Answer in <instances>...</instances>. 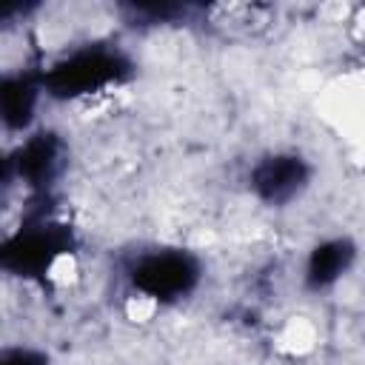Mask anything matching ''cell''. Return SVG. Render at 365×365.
<instances>
[{"mask_svg": "<svg viewBox=\"0 0 365 365\" xmlns=\"http://www.w3.org/2000/svg\"><path fill=\"white\" fill-rule=\"evenodd\" d=\"M351 262H354V245L348 240H328V242L317 245L308 257V265H305L308 288L319 291V288L334 285L348 271Z\"/></svg>", "mask_w": 365, "mask_h": 365, "instance_id": "obj_5", "label": "cell"}, {"mask_svg": "<svg viewBox=\"0 0 365 365\" xmlns=\"http://www.w3.org/2000/svg\"><path fill=\"white\" fill-rule=\"evenodd\" d=\"M128 74V63L120 51L106 46H86L54 63L43 74V88L63 100L91 97L117 86Z\"/></svg>", "mask_w": 365, "mask_h": 365, "instance_id": "obj_1", "label": "cell"}, {"mask_svg": "<svg viewBox=\"0 0 365 365\" xmlns=\"http://www.w3.org/2000/svg\"><path fill=\"white\" fill-rule=\"evenodd\" d=\"M3 365H46L43 354L29 351V348H14L3 354Z\"/></svg>", "mask_w": 365, "mask_h": 365, "instance_id": "obj_7", "label": "cell"}, {"mask_svg": "<svg viewBox=\"0 0 365 365\" xmlns=\"http://www.w3.org/2000/svg\"><path fill=\"white\" fill-rule=\"evenodd\" d=\"M37 91H40V86L26 74L6 77L0 100H3V117H6L9 125L23 128L31 120V111H34V103H37Z\"/></svg>", "mask_w": 365, "mask_h": 365, "instance_id": "obj_6", "label": "cell"}, {"mask_svg": "<svg viewBox=\"0 0 365 365\" xmlns=\"http://www.w3.org/2000/svg\"><path fill=\"white\" fill-rule=\"evenodd\" d=\"M200 279V265L185 251H154L137 259L131 271L134 291L148 302H174Z\"/></svg>", "mask_w": 365, "mask_h": 365, "instance_id": "obj_2", "label": "cell"}, {"mask_svg": "<svg viewBox=\"0 0 365 365\" xmlns=\"http://www.w3.org/2000/svg\"><path fill=\"white\" fill-rule=\"evenodd\" d=\"M308 177H311V171H308L302 157L271 154L254 165L251 188L257 191L259 200H265L271 205H285L294 197H299V191L308 185Z\"/></svg>", "mask_w": 365, "mask_h": 365, "instance_id": "obj_3", "label": "cell"}, {"mask_svg": "<svg viewBox=\"0 0 365 365\" xmlns=\"http://www.w3.org/2000/svg\"><path fill=\"white\" fill-rule=\"evenodd\" d=\"M17 174L26 185H46L60 165V143L54 134H37L17 151Z\"/></svg>", "mask_w": 365, "mask_h": 365, "instance_id": "obj_4", "label": "cell"}]
</instances>
